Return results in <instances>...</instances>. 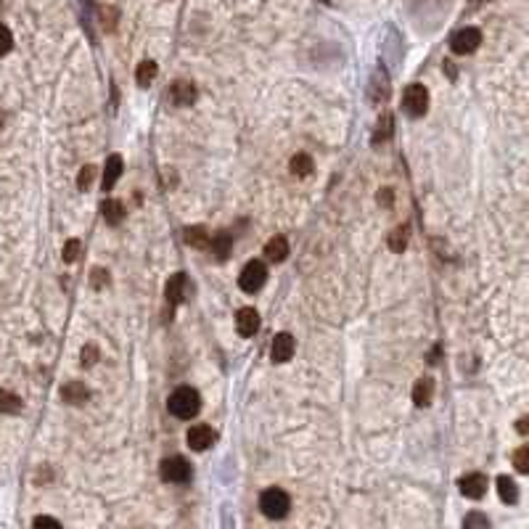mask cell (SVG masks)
Instances as JSON below:
<instances>
[{
	"label": "cell",
	"instance_id": "5bb4252c",
	"mask_svg": "<svg viewBox=\"0 0 529 529\" xmlns=\"http://www.w3.org/2000/svg\"><path fill=\"white\" fill-rule=\"evenodd\" d=\"M122 170H125V161H122L120 154H111L109 159H106V167H103V188L109 190L117 186V180H120Z\"/></svg>",
	"mask_w": 529,
	"mask_h": 529
},
{
	"label": "cell",
	"instance_id": "1f68e13d",
	"mask_svg": "<svg viewBox=\"0 0 529 529\" xmlns=\"http://www.w3.org/2000/svg\"><path fill=\"white\" fill-rule=\"evenodd\" d=\"M90 280H93V286H96V289H101V286L109 280V273H106V270H101V268H96L93 273H90Z\"/></svg>",
	"mask_w": 529,
	"mask_h": 529
},
{
	"label": "cell",
	"instance_id": "44dd1931",
	"mask_svg": "<svg viewBox=\"0 0 529 529\" xmlns=\"http://www.w3.org/2000/svg\"><path fill=\"white\" fill-rule=\"evenodd\" d=\"M498 492H500V500L503 503H516L519 500V487H516V482L508 479V477H500L498 479Z\"/></svg>",
	"mask_w": 529,
	"mask_h": 529
},
{
	"label": "cell",
	"instance_id": "ac0fdd59",
	"mask_svg": "<svg viewBox=\"0 0 529 529\" xmlns=\"http://www.w3.org/2000/svg\"><path fill=\"white\" fill-rule=\"evenodd\" d=\"M101 212H103V220L109 222V225H120L122 217H125V207H122V201H117V199L103 201V204H101Z\"/></svg>",
	"mask_w": 529,
	"mask_h": 529
},
{
	"label": "cell",
	"instance_id": "8992f818",
	"mask_svg": "<svg viewBox=\"0 0 529 529\" xmlns=\"http://www.w3.org/2000/svg\"><path fill=\"white\" fill-rule=\"evenodd\" d=\"M479 45H482V32L477 27H463L450 40V48H453V53H458V56H469Z\"/></svg>",
	"mask_w": 529,
	"mask_h": 529
},
{
	"label": "cell",
	"instance_id": "83f0119b",
	"mask_svg": "<svg viewBox=\"0 0 529 529\" xmlns=\"http://www.w3.org/2000/svg\"><path fill=\"white\" fill-rule=\"evenodd\" d=\"M513 466L519 474H527L529 471V448H519L513 453Z\"/></svg>",
	"mask_w": 529,
	"mask_h": 529
},
{
	"label": "cell",
	"instance_id": "484cf974",
	"mask_svg": "<svg viewBox=\"0 0 529 529\" xmlns=\"http://www.w3.org/2000/svg\"><path fill=\"white\" fill-rule=\"evenodd\" d=\"M463 529H489V519L479 511H471L469 516L463 519Z\"/></svg>",
	"mask_w": 529,
	"mask_h": 529
},
{
	"label": "cell",
	"instance_id": "ba28073f",
	"mask_svg": "<svg viewBox=\"0 0 529 529\" xmlns=\"http://www.w3.org/2000/svg\"><path fill=\"white\" fill-rule=\"evenodd\" d=\"M294 350H297V341H294V336L291 334H278L275 339H273V350H270V358H273V363H289L291 358H294Z\"/></svg>",
	"mask_w": 529,
	"mask_h": 529
},
{
	"label": "cell",
	"instance_id": "f546056e",
	"mask_svg": "<svg viewBox=\"0 0 529 529\" xmlns=\"http://www.w3.org/2000/svg\"><path fill=\"white\" fill-rule=\"evenodd\" d=\"M32 529H61V524L53 519V516H38L35 524H32Z\"/></svg>",
	"mask_w": 529,
	"mask_h": 529
},
{
	"label": "cell",
	"instance_id": "2e32d148",
	"mask_svg": "<svg viewBox=\"0 0 529 529\" xmlns=\"http://www.w3.org/2000/svg\"><path fill=\"white\" fill-rule=\"evenodd\" d=\"M431 399H434V381L419 379L416 387H413V402H416L419 408H429Z\"/></svg>",
	"mask_w": 529,
	"mask_h": 529
},
{
	"label": "cell",
	"instance_id": "7a4b0ae2",
	"mask_svg": "<svg viewBox=\"0 0 529 529\" xmlns=\"http://www.w3.org/2000/svg\"><path fill=\"white\" fill-rule=\"evenodd\" d=\"M291 508L289 492H283L280 487H270L260 495V511L268 519H283Z\"/></svg>",
	"mask_w": 529,
	"mask_h": 529
},
{
	"label": "cell",
	"instance_id": "836d02e7",
	"mask_svg": "<svg viewBox=\"0 0 529 529\" xmlns=\"http://www.w3.org/2000/svg\"><path fill=\"white\" fill-rule=\"evenodd\" d=\"M392 201H394V193H392V188L379 190V204H384V207H392Z\"/></svg>",
	"mask_w": 529,
	"mask_h": 529
},
{
	"label": "cell",
	"instance_id": "30bf717a",
	"mask_svg": "<svg viewBox=\"0 0 529 529\" xmlns=\"http://www.w3.org/2000/svg\"><path fill=\"white\" fill-rule=\"evenodd\" d=\"M164 297H167V302H172V305H180V302L188 297V278H186L183 273L170 275V278H167V286H164Z\"/></svg>",
	"mask_w": 529,
	"mask_h": 529
},
{
	"label": "cell",
	"instance_id": "cb8c5ba5",
	"mask_svg": "<svg viewBox=\"0 0 529 529\" xmlns=\"http://www.w3.org/2000/svg\"><path fill=\"white\" fill-rule=\"evenodd\" d=\"M24 408L21 399L8 389H0V413H19Z\"/></svg>",
	"mask_w": 529,
	"mask_h": 529
},
{
	"label": "cell",
	"instance_id": "3957f363",
	"mask_svg": "<svg viewBox=\"0 0 529 529\" xmlns=\"http://www.w3.org/2000/svg\"><path fill=\"white\" fill-rule=\"evenodd\" d=\"M265 280H268V268H265V262L251 260L244 265V270H241L239 286L246 291V294H257V291L265 286Z\"/></svg>",
	"mask_w": 529,
	"mask_h": 529
},
{
	"label": "cell",
	"instance_id": "d6986e66",
	"mask_svg": "<svg viewBox=\"0 0 529 529\" xmlns=\"http://www.w3.org/2000/svg\"><path fill=\"white\" fill-rule=\"evenodd\" d=\"M61 397H64V402L80 405V402H85L90 394H88V389H85V384H80V381H72V384H67V387L61 389Z\"/></svg>",
	"mask_w": 529,
	"mask_h": 529
},
{
	"label": "cell",
	"instance_id": "ffe728a7",
	"mask_svg": "<svg viewBox=\"0 0 529 529\" xmlns=\"http://www.w3.org/2000/svg\"><path fill=\"white\" fill-rule=\"evenodd\" d=\"M157 72H159L157 61H140L138 72H135V80H138L140 88H149L151 82L157 80Z\"/></svg>",
	"mask_w": 529,
	"mask_h": 529
},
{
	"label": "cell",
	"instance_id": "7402d4cb",
	"mask_svg": "<svg viewBox=\"0 0 529 529\" xmlns=\"http://www.w3.org/2000/svg\"><path fill=\"white\" fill-rule=\"evenodd\" d=\"M289 167L297 178H307V175H312V167H315V164H312V157H309V154H297V157L291 159Z\"/></svg>",
	"mask_w": 529,
	"mask_h": 529
},
{
	"label": "cell",
	"instance_id": "603a6c76",
	"mask_svg": "<svg viewBox=\"0 0 529 529\" xmlns=\"http://www.w3.org/2000/svg\"><path fill=\"white\" fill-rule=\"evenodd\" d=\"M408 236H410V228L408 225H399V228H394L389 233V249L392 251H405V246H408Z\"/></svg>",
	"mask_w": 529,
	"mask_h": 529
},
{
	"label": "cell",
	"instance_id": "d4e9b609",
	"mask_svg": "<svg viewBox=\"0 0 529 529\" xmlns=\"http://www.w3.org/2000/svg\"><path fill=\"white\" fill-rule=\"evenodd\" d=\"M64 262H77L82 254V241L80 239H69L67 244H64Z\"/></svg>",
	"mask_w": 529,
	"mask_h": 529
},
{
	"label": "cell",
	"instance_id": "8fae6325",
	"mask_svg": "<svg viewBox=\"0 0 529 529\" xmlns=\"http://www.w3.org/2000/svg\"><path fill=\"white\" fill-rule=\"evenodd\" d=\"M170 101L175 103V106H190V103L196 101V85H193V82H188V80L172 82Z\"/></svg>",
	"mask_w": 529,
	"mask_h": 529
},
{
	"label": "cell",
	"instance_id": "4316f807",
	"mask_svg": "<svg viewBox=\"0 0 529 529\" xmlns=\"http://www.w3.org/2000/svg\"><path fill=\"white\" fill-rule=\"evenodd\" d=\"M93 178H96V167H93V164H85L80 170V175H77V188L88 190L90 186H93Z\"/></svg>",
	"mask_w": 529,
	"mask_h": 529
},
{
	"label": "cell",
	"instance_id": "9c48e42d",
	"mask_svg": "<svg viewBox=\"0 0 529 529\" xmlns=\"http://www.w3.org/2000/svg\"><path fill=\"white\" fill-rule=\"evenodd\" d=\"M186 442H188L190 450L204 453V450L212 448V442H215V429H212V426H207V423H199V426L188 429V437H186Z\"/></svg>",
	"mask_w": 529,
	"mask_h": 529
},
{
	"label": "cell",
	"instance_id": "52a82bcc",
	"mask_svg": "<svg viewBox=\"0 0 529 529\" xmlns=\"http://www.w3.org/2000/svg\"><path fill=\"white\" fill-rule=\"evenodd\" d=\"M458 487H460V492H463L466 498L479 500V498H484V492H487V477H484V474H479V471L466 474V477L458 482Z\"/></svg>",
	"mask_w": 529,
	"mask_h": 529
},
{
	"label": "cell",
	"instance_id": "d6a6232c",
	"mask_svg": "<svg viewBox=\"0 0 529 529\" xmlns=\"http://www.w3.org/2000/svg\"><path fill=\"white\" fill-rule=\"evenodd\" d=\"M376 130H379L376 140H379V138H389V130H392V117H389V114H384V125L379 122V127H376Z\"/></svg>",
	"mask_w": 529,
	"mask_h": 529
},
{
	"label": "cell",
	"instance_id": "7c38bea8",
	"mask_svg": "<svg viewBox=\"0 0 529 529\" xmlns=\"http://www.w3.org/2000/svg\"><path fill=\"white\" fill-rule=\"evenodd\" d=\"M236 329H239L241 336H254L257 329H260V312L254 307L239 309V315H236Z\"/></svg>",
	"mask_w": 529,
	"mask_h": 529
},
{
	"label": "cell",
	"instance_id": "4dcf8cb0",
	"mask_svg": "<svg viewBox=\"0 0 529 529\" xmlns=\"http://www.w3.org/2000/svg\"><path fill=\"white\" fill-rule=\"evenodd\" d=\"M96 358H98V350H96V344H85V350H82V365H93L96 363Z\"/></svg>",
	"mask_w": 529,
	"mask_h": 529
},
{
	"label": "cell",
	"instance_id": "e575fe53",
	"mask_svg": "<svg viewBox=\"0 0 529 529\" xmlns=\"http://www.w3.org/2000/svg\"><path fill=\"white\" fill-rule=\"evenodd\" d=\"M527 426H529V421H527V419H521L519 423H516V429H519V434H527V431H529Z\"/></svg>",
	"mask_w": 529,
	"mask_h": 529
},
{
	"label": "cell",
	"instance_id": "4fadbf2b",
	"mask_svg": "<svg viewBox=\"0 0 529 529\" xmlns=\"http://www.w3.org/2000/svg\"><path fill=\"white\" fill-rule=\"evenodd\" d=\"M210 249L212 254L217 257V260H228L230 257V249H233V236H230L228 230H217L215 236L210 239Z\"/></svg>",
	"mask_w": 529,
	"mask_h": 529
},
{
	"label": "cell",
	"instance_id": "e0dca14e",
	"mask_svg": "<svg viewBox=\"0 0 529 529\" xmlns=\"http://www.w3.org/2000/svg\"><path fill=\"white\" fill-rule=\"evenodd\" d=\"M210 233L201 225H193V228H186V244L193 246V249H210Z\"/></svg>",
	"mask_w": 529,
	"mask_h": 529
},
{
	"label": "cell",
	"instance_id": "9a60e30c",
	"mask_svg": "<svg viewBox=\"0 0 529 529\" xmlns=\"http://www.w3.org/2000/svg\"><path fill=\"white\" fill-rule=\"evenodd\" d=\"M289 257V241L283 236H273V239L265 244V260L270 262H283Z\"/></svg>",
	"mask_w": 529,
	"mask_h": 529
},
{
	"label": "cell",
	"instance_id": "277c9868",
	"mask_svg": "<svg viewBox=\"0 0 529 529\" xmlns=\"http://www.w3.org/2000/svg\"><path fill=\"white\" fill-rule=\"evenodd\" d=\"M402 109L408 111V117H423L429 109V90L423 85H408L402 93Z\"/></svg>",
	"mask_w": 529,
	"mask_h": 529
},
{
	"label": "cell",
	"instance_id": "f1b7e54d",
	"mask_svg": "<svg viewBox=\"0 0 529 529\" xmlns=\"http://www.w3.org/2000/svg\"><path fill=\"white\" fill-rule=\"evenodd\" d=\"M11 48H13V35L6 24H0V56H6Z\"/></svg>",
	"mask_w": 529,
	"mask_h": 529
},
{
	"label": "cell",
	"instance_id": "6da1fadb",
	"mask_svg": "<svg viewBox=\"0 0 529 529\" xmlns=\"http://www.w3.org/2000/svg\"><path fill=\"white\" fill-rule=\"evenodd\" d=\"M167 408H170V413L175 419H183V421L193 419L201 408L199 392L190 389V387H178V389L170 394V399H167Z\"/></svg>",
	"mask_w": 529,
	"mask_h": 529
},
{
	"label": "cell",
	"instance_id": "5b68a950",
	"mask_svg": "<svg viewBox=\"0 0 529 529\" xmlns=\"http://www.w3.org/2000/svg\"><path fill=\"white\" fill-rule=\"evenodd\" d=\"M161 479L170 482V484H186L190 479V463L180 455H172V458L161 460Z\"/></svg>",
	"mask_w": 529,
	"mask_h": 529
}]
</instances>
